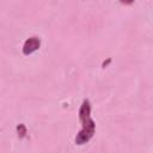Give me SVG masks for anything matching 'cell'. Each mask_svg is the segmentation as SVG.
Segmentation results:
<instances>
[{"label": "cell", "mask_w": 153, "mask_h": 153, "mask_svg": "<svg viewBox=\"0 0 153 153\" xmlns=\"http://www.w3.org/2000/svg\"><path fill=\"white\" fill-rule=\"evenodd\" d=\"M120 2L123 4V5H130V4L134 2V0H120Z\"/></svg>", "instance_id": "277c9868"}, {"label": "cell", "mask_w": 153, "mask_h": 153, "mask_svg": "<svg viewBox=\"0 0 153 153\" xmlns=\"http://www.w3.org/2000/svg\"><path fill=\"white\" fill-rule=\"evenodd\" d=\"M41 47V39L38 37H30L25 41L23 45V54L24 55H30L33 51L38 50Z\"/></svg>", "instance_id": "7a4b0ae2"}, {"label": "cell", "mask_w": 153, "mask_h": 153, "mask_svg": "<svg viewBox=\"0 0 153 153\" xmlns=\"http://www.w3.org/2000/svg\"><path fill=\"white\" fill-rule=\"evenodd\" d=\"M17 130H18V135H19L20 137H23V136L26 134V128H25V126H24L23 123H20V124L17 127Z\"/></svg>", "instance_id": "3957f363"}, {"label": "cell", "mask_w": 153, "mask_h": 153, "mask_svg": "<svg viewBox=\"0 0 153 153\" xmlns=\"http://www.w3.org/2000/svg\"><path fill=\"white\" fill-rule=\"evenodd\" d=\"M79 120L81 123V130L75 136L76 145H84L88 142L96 130L94 121L91 118V104L88 99H84L79 109Z\"/></svg>", "instance_id": "6da1fadb"}]
</instances>
